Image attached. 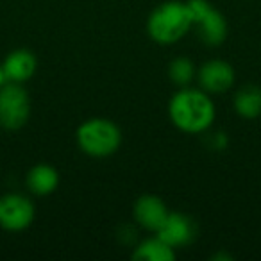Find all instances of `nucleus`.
<instances>
[{"instance_id":"0eeeda50","label":"nucleus","mask_w":261,"mask_h":261,"mask_svg":"<svg viewBox=\"0 0 261 261\" xmlns=\"http://www.w3.org/2000/svg\"><path fill=\"white\" fill-rule=\"evenodd\" d=\"M195 81L199 88L210 95H224L234 86L236 72L224 59H207L197 68Z\"/></svg>"},{"instance_id":"39448f33","label":"nucleus","mask_w":261,"mask_h":261,"mask_svg":"<svg viewBox=\"0 0 261 261\" xmlns=\"http://www.w3.org/2000/svg\"><path fill=\"white\" fill-rule=\"evenodd\" d=\"M31 97L23 84L8 83L0 86V127L18 130L29 122Z\"/></svg>"},{"instance_id":"1a4fd4ad","label":"nucleus","mask_w":261,"mask_h":261,"mask_svg":"<svg viewBox=\"0 0 261 261\" xmlns=\"http://www.w3.org/2000/svg\"><path fill=\"white\" fill-rule=\"evenodd\" d=\"M156 234L172 249H182L193 242L197 234V225L188 215L181 211H170Z\"/></svg>"},{"instance_id":"dca6fc26","label":"nucleus","mask_w":261,"mask_h":261,"mask_svg":"<svg viewBox=\"0 0 261 261\" xmlns=\"http://www.w3.org/2000/svg\"><path fill=\"white\" fill-rule=\"evenodd\" d=\"M6 83V77H4V72H2V65H0V86Z\"/></svg>"},{"instance_id":"f257e3e1","label":"nucleus","mask_w":261,"mask_h":261,"mask_svg":"<svg viewBox=\"0 0 261 261\" xmlns=\"http://www.w3.org/2000/svg\"><path fill=\"white\" fill-rule=\"evenodd\" d=\"M168 118L175 129L186 135H200L213 127L217 108L204 90L182 86L168 100Z\"/></svg>"},{"instance_id":"9d476101","label":"nucleus","mask_w":261,"mask_h":261,"mask_svg":"<svg viewBox=\"0 0 261 261\" xmlns=\"http://www.w3.org/2000/svg\"><path fill=\"white\" fill-rule=\"evenodd\" d=\"M2 65V72L8 83H18L23 84L36 73L38 68V59L29 48H15L4 58Z\"/></svg>"},{"instance_id":"6e6552de","label":"nucleus","mask_w":261,"mask_h":261,"mask_svg":"<svg viewBox=\"0 0 261 261\" xmlns=\"http://www.w3.org/2000/svg\"><path fill=\"white\" fill-rule=\"evenodd\" d=\"M168 207L165 204V200L158 195L152 193H145V195H140L136 199L135 206H133V217L135 222L142 229L156 234L160 231V227L163 225V222L168 217Z\"/></svg>"},{"instance_id":"2eb2a0df","label":"nucleus","mask_w":261,"mask_h":261,"mask_svg":"<svg viewBox=\"0 0 261 261\" xmlns=\"http://www.w3.org/2000/svg\"><path fill=\"white\" fill-rule=\"evenodd\" d=\"M227 143H229V138L224 130H217L210 138V147L213 150H224L225 147H227Z\"/></svg>"},{"instance_id":"9b49d317","label":"nucleus","mask_w":261,"mask_h":261,"mask_svg":"<svg viewBox=\"0 0 261 261\" xmlns=\"http://www.w3.org/2000/svg\"><path fill=\"white\" fill-rule=\"evenodd\" d=\"M61 175L52 165L48 163H36L31 167L25 174V188L31 195L47 197L58 190Z\"/></svg>"},{"instance_id":"423d86ee","label":"nucleus","mask_w":261,"mask_h":261,"mask_svg":"<svg viewBox=\"0 0 261 261\" xmlns=\"http://www.w3.org/2000/svg\"><path fill=\"white\" fill-rule=\"evenodd\" d=\"M33 200L23 193H4L0 195V229L8 232L25 231L34 220Z\"/></svg>"},{"instance_id":"20e7f679","label":"nucleus","mask_w":261,"mask_h":261,"mask_svg":"<svg viewBox=\"0 0 261 261\" xmlns=\"http://www.w3.org/2000/svg\"><path fill=\"white\" fill-rule=\"evenodd\" d=\"M186 4L192 13V27L197 29L200 41L207 47H218L224 43L229 33L225 16L207 0H188Z\"/></svg>"},{"instance_id":"7ed1b4c3","label":"nucleus","mask_w":261,"mask_h":261,"mask_svg":"<svg viewBox=\"0 0 261 261\" xmlns=\"http://www.w3.org/2000/svg\"><path fill=\"white\" fill-rule=\"evenodd\" d=\"M75 142L81 152L90 158H109L122 145V130L113 120L93 116L77 127Z\"/></svg>"},{"instance_id":"4468645a","label":"nucleus","mask_w":261,"mask_h":261,"mask_svg":"<svg viewBox=\"0 0 261 261\" xmlns=\"http://www.w3.org/2000/svg\"><path fill=\"white\" fill-rule=\"evenodd\" d=\"M167 73H168V79H170L172 83L177 84L179 88H182V86H190V83L195 81L197 68L190 58L179 56V58L172 59V61L168 63Z\"/></svg>"},{"instance_id":"f03ea898","label":"nucleus","mask_w":261,"mask_h":261,"mask_svg":"<svg viewBox=\"0 0 261 261\" xmlns=\"http://www.w3.org/2000/svg\"><path fill=\"white\" fill-rule=\"evenodd\" d=\"M192 29V13L186 2L167 0L152 9L147 18V33L160 45H172Z\"/></svg>"},{"instance_id":"ddd939ff","label":"nucleus","mask_w":261,"mask_h":261,"mask_svg":"<svg viewBox=\"0 0 261 261\" xmlns=\"http://www.w3.org/2000/svg\"><path fill=\"white\" fill-rule=\"evenodd\" d=\"M130 257L135 261H174L175 249L165 243L160 236L145 238L135 247Z\"/></svg>"},{"instance_id":"f8f14e48","label":"nucleus","mask_w":261,"mask_h":261,"mask_svg":"<svg viewBox=\"0 0 261 261\" xmlns=\"http://www.w3.org/2000/svg\"><path fill=\"white\" fill-rule=\"evenodd\" d=\"M232 108L243 120H254L261 115V88L256 84H245L234 93Z\"/></svg>"}]
</instances>
